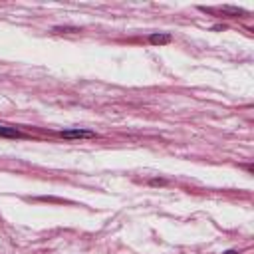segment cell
<instances>
[{"label":"cell","instance_id":"3","mask_svg":"<svg viewBox=\"0 0 254 254\" xmlns=\"http://www.w3.org/2000/svg\"><path fill=\"white\" fill-rule=\"evenodd\" d=\"M173 38H171V34H151L149 36V42L153 44V46H163V44H169Z\"/></svg>","mask_w":254,"mask_h":254},{"label":"cell","instance_id":"2","mask_svg":"<svg viewBox=\"0 0 254 254\" xmlns=\"http://www.w3.org/2000/svg\"><path fill=\"white\" fill-rule=\"evenodd\" d=\"M0 137H4V139H20V137H24V133H20L16 127L0 125Z\"/></svg>","mask_w":254,"mask_h":254},{"label":"cell","instance_id":"4","mask_svg":"<svg viewBox=\"0 0 254 254\" xmlns=\"http://www.w3.org/2000/svg\"><path fill=\"white\" fill-rule=\"evenodd\" d=\"M224 254H238L236 250H228V252H224Z\"/></svg>","mask_w":254,"mask_h":254},{"label":"cell","instance_id":"1","mask_svg":"<svg viewBox=\"0 0 254 254\" xmlns=\"http://www.w3.org/2000/svg\"><path fill=\"white\" fill-rule=\"evenodd\" d=\"M58 135L64 139H95L97 137V133L89 129H65V131H58Z\"/></svg>","mask_w":254,"mask_h":254}]
</instances>
